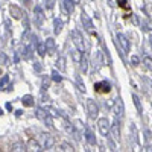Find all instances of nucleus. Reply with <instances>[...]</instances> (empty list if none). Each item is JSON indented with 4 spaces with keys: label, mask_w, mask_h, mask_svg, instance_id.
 <instances>
[{
    "label": "nucleus",
    "mask_w": 152,
    "mask_h": 152,
    "mask_svg": "<svg viewBox=\"0 0 152 152\" xmlns=\"http://www.w3.org/2000/svg\"><path fill=\"white\" fill-rule=\"evenodd\" d=\"M37 117L40 119L43 123H46L49 128H52V126H53V119H52V116H50L49 111H46L43 108H38L37 110Z\"/></svg>",
    "instance_id": "nucleus-1"
},
{
    "label": "nucleus",
    "mask_w": 152,
    "mask_h": 152,
    "mask_svg": "<svg viewBox=\"0 0 152 152\" xmlns=\"http://www.w3.org/2000/svg\"><path fill=\"white\" fill-rule=\"evenodd\" d=\"M93 88H94V91L99 93V94H107V93L111 91V84L108 81H99V82H96L93 85Z\"/></svg>",
    "instance_id": "nucleus-2"
},
{
    "label": "nucleus",
    "mask_w": 152,
    "mask_h": 152,
    "mask_svg": "<svg viewBox=\"0 0 152 152\" xmlns=\"http://www.w3.org/2000/svg\"><path fill=\"white\" fill-rule=\"evenodd\" d=\"M70 35H72V40H73L76 49H79L81 52H85V44H84V38H82V35H81L78 31H72Z\"/></svg>",
    "instance_id": "nucleus-3"
},
{
    "label": "nucleus",
    "mask_w": 152,
    "mask_h": 152,
    "mask_svg": "<svg viewBox=\"0 0 152 152\" xmlns=\"http://www.w3.org/2000/svg\"><path fill=\"white\" fill-rule=\"evenodd\" d=\"M116 40H119L117 44H119V47L123 50V53L129 52V40H128V38H126L123 34H117V35H116Z\"/></svg>",
    "instance_id": "nucleus-4"
},
{
    "label": "nucleus",
    "mask_w": 152,
    "mask_h": 152,
    "mask_svg": "<svg viewBox=\"0 0 152 152\" xmlns=\"http://www.w3.org/2000/svg\"><path fill=\"white\" fill-rule=\"evenodd\" d=\"M87 111H88V116L91 119L97 117V113H99V107L96 105V102L93 99H88L87 100Z\"/></svg>",
    "instance_id": "nucleus-5"
},
{
    "label": "nucleus",
    "mask_w": 152,
    "mask_h": 152,
    "mask_svg": "<svg viewBox=\"0 0 152 152\" xmlns=\"http://www.w3.org/2000/svg\"><path fill=\"white\" fill-rule=\"evenodd\" d=\"M97 126H99V131L102 135H108L110 134V120L107 117H102L97 120Z\"/></svg>",
    "instance_id": "nucleus-6"
},
{
    "label": "nucleus",
    "mask_w": 152,
    "mask_h": 152,
    "mask_svg": "<svg viewBox=\"0 0 152 152\" xmlns=\"http://www.w3.org/2000/svg\"><path fill=\"white\" fill-rule=\"evenodd\" d=\"M123 113H125V107H123V100L122 97H117L116 99V102H114V114H116V117H122L123 116Z\"/></svg>",
    "instance_id": "nucleus-7"
},
{
    "label": "nucleus",
    "mask_w": 152,
    "mask_h": 152,
    "mask_svg": "<svg viewBox=\"0 0 152 152\" xmlns=\"http://www.w3.org/2000/svg\"><path fill=\"white\" fill-rule=\"evenodd\" d=\"M81 21H82V24H84V28H85L88 32H90L91 35H94V37H96V34L93 32V21H91L90 18H88V15H87V14H81Z\"/></svg>",
    "instance_id": "nucleus-8"
},
{
    "label": "nucleus",
    "mask_w": 152,
    "mask_h": 152,
    "mask_svg": "<svg viewBox=\"0 0 152 152\" xmlns=\"http://www.w3.org/2000/svg\"><path fill=\"white\" fill-rule=\"evenodd\" d=\"M9 14L14 17L15 20H20V18H23L24 17V14H23V11L18 8V6H15V5H11L9 6Z\"/></svg>",
    "instance_id": "nucleus-9"
},
{
    "label": "nucleus",
    "mask_w": 152,
    "mask_h": 152,
    "mask_svg": "<svg viewBox=\"0 0 152 152\" xmlns=\"http://www.w3.org/2000/svg\"><path fill=\"white\" fill-rule=\"evenodd\" d=\"M44 46H46V52L49 55H53L55 50H56V44H55V40L53 38H47V40L44 41Z\"/></svg>",
    "instance_id": "nucleus-10"
},
{
    "label": "nucleus",
    "mask_w": 152,
    "mask_h": 152,
    "mask_svg": "<svg viewBox=\"0 0 152 152\" xmlns=\"http://www.w3.org/2000/svg\"><path fill=\"white\" fill-rule=\"evenodd\" d=\"M110 131L113 132V137L116 138V140H119V138H120V129H119V117H116L114 123L110 126Z\"/></svg>",
    "instance_id": "nucleus-11"
},
{
    "label": "nucleus",
    "mask_w": 152,
    "mask_h": 152,
    "mask_svg": "<svg viewBox=\"0 0 152 152\" xmlns=\"http://www.w3.org/2000/svg\"><path fill=\"white\" fill-rule=\"evenodd\" d=\"M43 137H44V149H52L55 145V138L49 134H44Z\"/></svg>",
    "instance_id": "nucleus-12"
},
{
    "label": "nucleus",
    "mask_w": 152,
    "mask_h": 152,
    "mask_svg": "<svg viewBox=\"0 0 152 152\" xmlns=\"http://www.w3.org/2000/svg\"><path fill=\"white\" fill-rule=\"evenodd\" d=\"M85 140L88 145H96V138H94V134L91 132L90 128H87L85 129Z\"/></svg>",
    "instance_id": "nucleus-13"
},
{
    "label": "nucleus",
    "mask_w": 152,
    "mask_h": 152,
    "mask_svg": "<svg viewBox=\"0 0 152 152\" xmlns=\"http://www.w3.org/2000/svg\"><path fill=\"white\" fill-rule=\"evenodd\" d=\"M62 8H64V11L67 12V14H72L73 9H75L73 0H64V2H62Z\"/></svg>",
    "instance_id": "nucleus-14"
},
{
    "label": "nucleus",
    "mask_w": 152,
    "mask_h": 152,
    "mask_svg": "<svg viewBox=\"0 0 152 152\" xmlns=\"http://www.w3.org/2000/svg\"><path fill=\"white\" fill-rule=\"evenodd\" d=\"M35 18H37V24H41L43 23V18H44V15H43V9H41V6H35Z\"/></svg>",
    "instance_id": "nucleus-15"
},
{
    "label": "nucleus",
    "mask_w": 152,
    "mask_h": 152,
    "mask_svg": "<svg viewBox=\"0 0 152 152\" xmlns=\"http://www.w3.org/2000/svg\"><path fill=\"white\" fill-rule=\"evenodd\" d=\"M34 96H31V94H26V96H23L21 97V104L24 105V107H34Z\"/></svg>",
    "instance_id": "nucleus-16"
},
{
    "label": "nucleus",
    "mask_w": 152,
    "mask_h": 152,
    "mask_svg": "<svg viewBox=\"0 0 152 152\" xmlns=\"http://www.w3.org/2000/svg\"><path fill=\"white\" fill-rule=\"evenodd\" d=\"M28 151H35V152H38V151H43V149H41V146H40V145H38V142H37V140L31 138L29 143H28Z\"/></svg>",
    "instance_id": "nucleus-17"
},
{
    "label": "nucleus",
    "mask_w": 152,
    "mask_h": 152,
    "mask_svg": "<svg viewBox=\"0 0 152 152\" xmlns=\"http://www.w3.org/2000/svg\"><path fill=\"white\" fill-rule=\"evenodd\" d=\"M81 67H82V72L85 73L87 72V69H88V55L85 53V52H82V56H81Z\"/></svg>",
    "instance_id": "nucleus-18"
},
{
    "label": "nucleus",
    "mask_w": 152,
    "mask_h": 152,
    "mask_svg": "<svg viewBox=\"0 0 152 152\" xmlns=\"http://www.w3.org/2000/svg\"><path fill=\"white\" fill-rule=\"evenodd\" d=\"M70 53H72V58H73V61H76V62H79V61H81L82 52H81L79 49H73V50H70Z\"/></svg>",
    "instance_id": "nucleus-19"
},
{
    "label": "nucleus",
    "mask_w": 152,
    "mask_h": 152,
    "mask_svg": "<svg viewBox=\"0 0 152 152\" xmlns=\"http://www.w3.org/2000/svg\"><path fill=\"white\" fill-rule=\"evenodd\" d=\"M62 24H64V23H62V20H59V18H55V21H53V32L55 34H59L61 31H62Z\"/></svg>",
    "instance_id": "nucleus-20"
},
{
    "label": "nucleus",
    "mask_w": 152,
    "mask_h": 152,
    "mask_svg": "<svg viewBox=\"0 0 152 152\" xmlns=\"http://www.w3.org/2000/svg\"><path fill=\"white\" fill-rule=\"evenodd\" d=\"M56 67L61 70V72H64L66 70V58L64 56H59L58 61H56Z\"/></svg>",
    "instance_id": "nucleus-21"
},
{
    "label": "nucleus",
    "mask_w": 152,
    "mask_h": 152,
    "mask_svg": "<svg viewBox=\"0 0 152 152\" xmlns=\"http://www.w3.org/2000/svg\"><path fill=\"white\" fill-rule=\"evenodd\" d=\"M37 52H38L40 56L46 55V46H44V43H37Z\"/></svg>",
    "instance_id": "nucleus-22"
},
{
    "label": "nucleus",
    "mask_w": 152,
    "mask_h": 152,
    "mask_svg": "<svg viewBox=\"0 0 152 152\" xmlns=\"http://www.w3.org/2000/svg\"><path fill=\"white\" fill-rule=\"evenodd\" d=\"M11 151H28L26 148H24V145L23 143H20V142H17V143H14L12 145V148H11Z\"/></svg>",
    "instance_id": "nucleus-23"
},
{
    "label": "nucleus",
    "mask_w": 152,
    "mask_h": 152,
    "mask_svg": "<svg viewBox=\"0 0 152 152\" xmlns=\"http://www.w3.org/2000/svg\"><path fill=\"white\" fill-rule=\"evenodd\" d=\"M116 2H117L119 8H122V9H126V11L129 9V5H128V0H116Z\"/></svg>",
    "instance_id": "nucleus-24"
},
{
    "label": "nucleus",
    "mask_w": 152,
    "mask_h": 152,
    "mask_svg": "<svg viewBox=\"0 0 152 152\" xmlns=\"http://www.w3.org/2000/svg\"><path fill=\"white\" fill-rule=\"evenodd\" d=\"M132 100H134V104H135V107H137L138 113H142V104H140V99H138V96H137V94H132Z\"/></svg>",
    "instance_id": "nucleus-25"
},
{
    "label": "nucleus",
    "mask_w": 152,
    "mask_h": 152,
    "mask_svg": "<svg viewBox=\"0 0 152 152\" xmlns=\"http://www.w3.org/2000/svg\"><path fill=\"white\" fill-rule=\"evenodd\" d=\"M52 81H55V82H61L62 81V76L58 73V70H53L52 72Z\"/></svg>",
    "instance_id": "nucleus-26"
},
{
    "label": "nucleus",
    "mask_w": 152,
    "mask_h": 152,
    "mask_svg": "<svg viewBox=\"0 0 152 152\" xmlns=\"http://www.w3.org/2000/svg\"><path fill=\"white\" fill-rule=\"evenodd\" d=\"M143 64H145V67H146L148 70H151V72H152V59H151L149 56H146V58L143 59Z\"/></svg>",
    "instance_id": "nucleus-27"
},
{
    "label": "nucleus",
    "mask_w": 152,
    "mask_h": 152,
    "mask_svg": "<svg viewBox=\"0 0 152 152\" xmlns=\"http://www.w3.org/2000/svg\"><path fill=\"white\" fill-rule=\"evenodd\" d=\"M44 3H46V8L47 9H52L56 3V0H44Z\"/></svg>",
    "instance_id": "nucleus-28"
},
{
    "label": "nucleus",
    "mask_w": 152,
    "mask_h": 152,
    "mask_svg": "<svg viewBox=\"0 0 152 152\" xmlns=\"http://www.w3.org/2000/svg\"><path fill=\"white\" fill-rule=\"evenodd\" d=\"M61 151H70V152H72V151H75V149H73V146L69 145V143H62V145H61Z\"/></svg>",
    "instance_id": "nucleus-29"
},
{
    "label": "nucleus",
    "mask_w": 152,
    "mask_h": 152,
    "mask_svg": "<svg viewBox=\"0 0 152 152\" xmlns=\"http://www.w3.org/2000/svg\"><path fill=\"white\" fill-rule=\"evenodd\" d=\"M76 82H78V88H79V90H81L82 93H85V85H84V82L81 81V78L76 79Z\"/></svg>",
    "instance_id": "nucleus-30"
},
{
    "label": "nucleus",
    "mask_w": 152,
    "mask_h": 152,
    "mask_svg": "<svg viewBox=\"0 0 152 152\" xmlns=\"http://www.w3.org/2000/svg\"><path fill=\"white\" fill-rule=\"evenodd\" d=\"M131 62H132V66H134V67H137L138 64H140V59H138V56L134 55V56H131Z\"/></svg>",
    "instance_id": "nucleus-31"
},
{
    "label": "nucleus",
    "mask_w": 152,
    "mask_h": 152,
    "mask_svg": "<svg viewBox=\"0 0 152 152\" xmlns=\"http://www.w3.org/2000/svg\"><path fill=\"white\" fill-rule=\"evenodd\" d=\"M8 81H9V76H5V78H3L2 81H0V88H2V87H5V85L8 84Z\"/></svg>",
    "instance_id": "nucleus-32"
},
{
    "label": "nucleus",
    "mask_w": 152,
    "mask_h": 152,
    "mask_svg": "<svg viewBox=\"0 0 152 152\" xmlns=\"http://www.w3.org/2000/svg\"><path fill=\"white\" fill-rule=\"evenodd\" d=\"M143 28L148 29V31H152V21H146V23L143 24Z\"/></svg>",
    "instance_id": "nucleus-33"
},
{
    "label": "nucleus",
    "mask_w": 152,
    "mask_h": 152,
    "mask_svg": "<svg viewBox=\"0 0 152 152\" xmlns=\"http://www.w3.org/2000/svg\"><path fill=\"white\" fill-rule=\"evenodd\" d=\"M34 70L35 72H41V64L40 62H34Z\"/></svg>",
    "instance_id": "nucleus-34"
},
{
    "label": "nucleus",
    "mask_w": 152,
    "mask_h": 152,
    "mask_svg": "<svg viewBox=\"0 0 152 152\" xmlns=\"http://www.w3.org/2000/svg\"><path fill=\"white\" fill-rule=\"evenodd\" d=\"M47 87H49V82L46 79H43V90H47Z\"/></svg>",
    "instance_id": "nucleus-35"
},
{
    "label": "nucleus",
    "mask_w": 152,
    "mask_h": 152,
    "mask_svg": "<svg viewBox=\"0 0 152 152\" xmlns=\"http://www.w3.org/2000/svg\"><path fill=\"white\" fill-rule=\"evenodd\" d=\"M21 114H23V111H21V110H17V111H15V116H17V117H20Z\"/></svg>",
    "instance_id": "nucleus-36"
},
{
    "label": "nucleus",
    "mask_w": 152,
    "mask_h": 152,
    "mask_svg": "<svg viewBox=\"0 0 152 152\" xmlns=\"http://www.w3.org/2000/svg\"><path fill=\"white\" fill-rule=\"evenodd\" d=\"M6 110H8V111H12V105H11L9 102L6 104Z\"/></svg>",
    "instance_id": "nucleus-37"
},
{
    "label": "nucleus",
    "mask_w": 152,
    "mask_h": 152,
    "mask_svg": "<svg viewBox=\"0 0 152 152\" xmlns=\"http://www.w3.org/2000/svg\"><path fill=\"white\" fill-rule=\"evenodd\" d=\"M110 6H116V3H114V0H110Z\"/></svg>",
    "instance_id": "nucleus-38"
},
{
    "label": "nucleus",
    "mask_w": 152,
    "mask_h": 152,
    "mask_svg": "<svg viewBox=\"0 0 152 152\" xmlns=\"http://www.w3.org/2000/svg\"><path fill=\"white\" fill-rule=\"evenodd\" d=\"M148 152H152V146H148V149H146Z\"/></svg>",
    "instance_id": "nucleus-39"
},
{
    "label": "nucleus",
    "mask_w": 152,
    "mask_h": 152,
    "mask_svg": "<svg viewBox=\"0 0 152 152\" xmlns=\"http://www.w3.org/2000/svg\"><path fill=\"white\" fill-rule=\"evenodd\" d=\"M149 43H151V46H152V35L149 37Z\"/></svg>",
    "instance_id": "nucleus-40"
},
{
    "label": "nucleus",
    "mask_w": 152,
    "mask_h": 152,
    "mask_svg": "<svg viewBox=\"0 0 152 152\" xmlns=\"http://www.w3.org/2000/svg\"><path fill=\"white\" fill-rule=\"evenodd\" d=\"M73 3H79V0H73Z\"/></svg>",
    "instance_id": "nucleus-41"
},
{
    "label": "nucleus",
    "mask_w": 152,
    "mask_h": 152,
    "mask_svg": "<svg viewBox=\"0 0 152 152\" xmlns=\"http://www.w3.org/2000/svg\"><path fill=\"white\" fill-rule=\"evenodd\" d=\"M23 2H24V3H29V0H23Z\"/></svg>",
    "instance_id": "nucleus-42"
},
{
    "label": "nucleus",
    "mask_w": 152,
    "mask_h": 152,
    "mask_svg": "<svg viewBox=\"0 0 152 152\" xmlns=\"http://www.w3.org/2000/svg\"><path fill=\"white\" fill-rule=\"evenodd\" d=\"M0 114H2V110H0Z\"/></svg>",
    "instance_id": "nucleus-43"
}]
</instances>
